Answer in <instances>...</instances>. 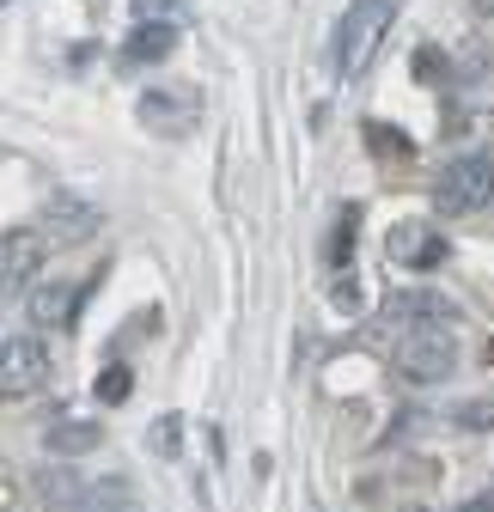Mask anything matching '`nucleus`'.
<instances>
[{
	"mask_svg": "<svg viewBox=\"0 0 494 512\" xmlns=\"http://www.w3.org/2000/svg\"><path fill=\"white\" fill-rule=\"evenodd\" d=\"M391 19H397V0H354L348 7V19L336 25V68H342V80L366 74V61L379 55Z\"/></svg>",
	"mask_w": 494,
	"mask_h": 512,
	"instance_id": "1",
	"label": "nucleus"
},
{
	"mask_svg": "<svg viewBox=\"0 0 494 512\" xmlns=\"http://www.w3.org/2000/svg\"><path fill=\"white\" fill-rule=\"evenodd\" d=\"M397 378L403 384H440L458 372V336L446 324H415L403 342H397Z\"/></svg>",
	"mask_w": 494,
	"mask_h": 512,
	"instance_id": "2",
	"label": "nucleus"
},
{
	"mask_svg": "<svg viewBox=\"0 0 494 512\" xmlns=\"http://www.w3.org/2000/svg\"><path fill=\"white\" fill-rule=\"evenodd\" d=\"M434 202L446 214H476L494 202V159L488 153H464L440 171V189H434Z\"/></svg>",
	"mask_w": 494,
	"mask_h": 512,
	"instance_id": "3",
	"label": "nucleus"
},
{
	"mask_svg": "<svg viewBox=\"0 0 494 512\" xmlns=\"http://www.w3.org/2000/svg\"><path fill=\"white\" fill-rule=\"evenodd\" d=\"M43 384H49V348L37 336L13 330L7 342H0V391L19 403V397H37Z\"/></svg>",
	"mask_w": 494,
	"mask_h": 512,
	"instance_id": "4",
	"label": "nucleus"
},
{
	"mask_svg": "<svg viewBox=\"0 0 494 512\" xmlns=\"http://www.w3.org/2000/svg\"><path fill=\"white\" fill-rule=\"evenodd\" d=\"M135 116H141V128H153V135H190V128L202 122V98L190 86H177V92L147 86L141 104H135Z\"/></svg>",
	"mask_w": 494,
	"mask_h": 512,
	"instance_id": "5",
	"label": "nucleus"
},
{
	"mask_svg": "<svg viewBox=\"0 0 494 512\" xmlns=\"http://www.w3.org/2000/svg\"><path fill=\"white\" fill-rule=\"evenodd\" d=\"M37 263H43V238L37 232H25V226L0 232V281H7V293H19L25 281H37Z\"/></svg>",
	"mask_w": 494,
	"mask_h": 512,
	"instance_id": "6",
	"label": "nucleus"
},
{
	"mask_svg": "<svg viewBox=\"0 0 494 512\" xmlns=\"http://www.w3.org/2000/svg\"><path fill=\"white\" fill-rule=\"evenodd\" d=\"M391 256L403 269H440L446 263V238L415 226V220H403V226H391Z\"/></svg>",
	"mask_w": 494,
	"mask_h": 512,
	"instance_id": "7",
	"label": "nucleus"
},
{
	"mask_svg": "<svg viewBox=\"0 0 494 512\" xmlns=\"http://www.w3.org/2000/svg\"><path fill=\"white\" fill-rule=\"evenodd\" d=\"M385 311L403 317V324H452V317H458V305L446 293H434V287H403V293L385 299Z\"/></svg>",
	"mask_w": 494,
	"mask_h": 512,
	"instance_id": "8",
	"label": "nucleus"
},
{
	"mask_svg": "<svg viewBox=\"0 0 494 512\" xmlns=\"http://www.w3.org/2000/svg\"><path fill=\"white\" fill-rule=\"evenodd\" d=\"M74 305H80L74 281H37V287L25 293V311H31V324H37V330H61V324L74 317Z\"/></svg>",
	"mask_w": 494,
	"mask_h": 512,
	"instance_id": "9",
	"label": "nucleus"
},
{
	"mask_svg": "<svg viewBox=\"0 0 494 512\" xmlns=\"http://www.w3.org/2000/svg\"><path fill=\"white\" fill-rule=\"evenodd\" d=\"M43 232L61 238V244H80V238L98 232V208H86V202H74V196H55V202L43 208Z\"/></svg>",
	"mask_w": 494,
	"mask_h": 512,
	"instance_id": "10",
	"label": "nucleus"
},
{
	"mask_svg": "<svg viewBox=\"0 0 494 512\" xmlns=\"http://www.w3.org/2000/svg\"><path fill=\"white\" fill-rule=\"evenodd\" d=\"M86 488H92V476H80V470H68V464H49V470L37 476V494H43L55 512L86 506Z\"/></svg>",
	"mask_w": 494,
	"mask_h": 512,
	"instance_id": "11",
	"label": "nucleus"
},
{
	"mask_svg": "<svg viewBox=\"0 0 494 512\" xmlns=\"http://www.w3.org/2000/svg\"><path fill=\"white\" fill-rule=\"evenodd\" d=\"M98 427L92 421H49L43 427V445H49V452L55 458H86V452H98Z\"/></svg>",
	"mask_w": 494,
	"mask_h": 512,
	"instance_id": "12",
	"label": "nucleus"
},
{
	"mask_svg": "<svg viewBox=\"0 0 494 512\" xmlns=\"http://www.w3.org/2000/svg\"><path fill=\"white\" fill-rule=\"evenodd\" d=\"M177 49V31L171 25H141L129 43H122V61H129V68H141V61H159V55H171Z\"/></svg>",
	"mask_w": 494,
	"mask_h": 512,
	"instance_id": "13",
	"label": "nucleus"
},
{
	"mask_svg": "<svg viewBox=\"0 0 494 512\" xmlns=\"http://www.w3.org/2000/svg\"><path fill=\"white\" fill-rule=\"evenodd\" d=\"M135 397V372L129 366H104L98 372V403H129Z\"/></svg>",
	"mask_w": 494,
	"mask_h": 512,
	"instance_id": "14",
	"label": "nucleus"
},
{
	"mask_svg": "<svg viewBox=\"0 0 494 512\" xmlns=\"http://www.w3.org/2000/svg\"><path fill=\"white\" fill-rule=\"evenodd\" d=\"M452 421H458L464 433H488V427H494V397H470V403H458Z\"/></svg>",
	"mask_w": 494,
	"mask_h": 512,
	"instance_id": "15",
	"label": "nucleus"
},
{
	"mask_svg": "<svg viewBox=\"0 0 494 512\" xmlns=\"http://www.w3.org/2000/svg\"><path fill=\"white\" fill-rule=\"evenodd\" d=\"M159 433H153V445H159V452H177V421H153Z\"/></svg>",
	"mask_w": 494,
	"mask_h": 512,
	"instance_id": "16",
	"label": "nucleus"
},
{
	"mask_svg": "<svg viewBox=\"0 0 494 512\" xmlns=\"http://www.w3.org/2000/svg\"><path fill=\"white\" fill-rule=\"evenodd\" d=\"M458 512H494V488H488V494H476V500H464Z\"/></svg>",
	"mask_w": 494,
	"mask_h": 512,
	"instance_id": "17",
	"label": "nucleus"
},
{
	"mask_svg": "<svg viewBox=\"0 0 494 512\" xmlns=\"http://www.w3.org/2000/svg\"><path fill=\"white\" fill-rule=\"evenodd\" d=\"M470 7H476V13H482V19H494V0H470Z\"/></svg>",
	"mask_w": 494,
	"mask_h": 512,
	"instance_id": "18",
	"label": "nucleus"
},
{
	"mask_svg": "<svg viewBox=\"0 0 494 512\" xmlns=\"http://www.w3.org/2000/svg\"><path fill=\"white\" fill-rule=\"evenodd\" d=\"M409 512H427V506H409Z\"/></svg>",
	"mask_w": 494,
	"mask_h": 512,
	"instance_id": "19",
	"label": "nucleus"
},
{
	"mask_svg": "<svg viewBox=\"0 0 494 512\" xmlns=\"http://www.w3.org/2000/svg\"><path fill=\"white\" fill-rule=\"evenodd\" d=\"M68 512H80V506H68Z\"/></svg>",
	"mask_w": 494,
	"mask_h": 512,
	"instance_id": "20",
	"label": "nucleus"
}]
</instances>
